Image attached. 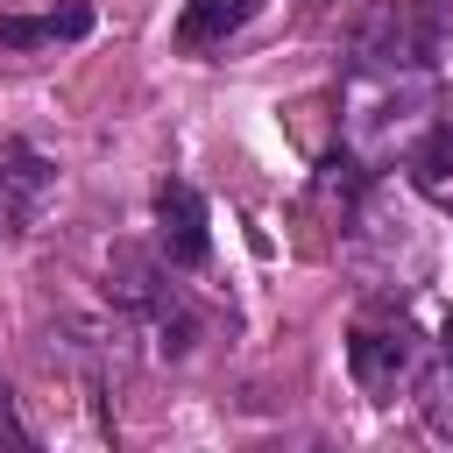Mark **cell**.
<instances>
[{
  "label": "cell",
  "mask_w": 453,
  "mask_h": 453,
  "mask_svg": "<svg viewBox=\"0 0 453 453\" xmlns=\"http://www.w3.org/2000/svg\"><path fill=\"white\" fill-rule=\"evenodd\" d=\"M446 57H453V0H389L354 35V64L382 85H411Z\"/></svg>",
  "instance_id": "obj_1"
},
{
  "label": "cell",
  "mask_w": 453,
  "mask_h": 453,
  "mask_svg": "<svg viewBox=\"0 0 453 453\" xmlns=\"http://www.w3.org/2000/svg\"><path fill=\"white\" fill-rule=\"evenodd\" d=\"M106 297H113L127 319H142L163 354H184V347L198 340V311L184 304L177 283H163V255L113 248V262H106Z\"/></svg>",
  "instance_id": "obj_2"
},
{
  "label": "cell",
  "mask_w": 453,
  "mask_h": 453,
  "mask_svg": "<svg viewBox=\"0 0 453 453\" xmlns=\"http://www.w3.org/2000/svg\"><path fill=\"white\" fill-rule=\"evenodd\" d=\"M156 255L170 269H205L212 262V212H205L198 184H184V177L156 184Z\"/></svg>",
  "instance_id": "obj_3"
},
{
  "label": "cell",
  "mask_w": 453,
  "mask_h": 453,
  "mask_svg": "<svg viewBox=\"0 0 453 453\" xmlns=\"http://www.w3.org/2000/svg\"><path fill=\"white\" fill-rule=\"evenodd\" d=\"M50 191H57L50 156L28 149L21 134H7V142H0V226H7V234H28Z\"/></svg>",
  "instance_id": "obj_4"
},
{
  "label": "cell",
  "mask_w": 453,
  "mask_h": 453,
  "mask_svg": "<svg viewBox=\"0 0 453 453\" xmlns=\"http://www.w3.org/2000/svg\"><path fill=\"white\" fill-rule=\"evenodd\" d=\"M347 368H354V382H361V396H375V403H389L396 396V382L411 375V333L396 326V333H375V326H354V340H347Z\"/></svg>",
  "instance_id": "obj_5"
},
{
  "label": "cell",
  "mask_w": 453,
  "mask_h": 453,
  "mask_svg": "<svg viewBox=\"0 0 453 453\" xmlns=\"http://www.w3.org/2000/svg\"><path fill=\"white\" fill-rule=\"evenodd\" d=\"M78 35H92L85 0H64L42 14H0V50H50V42H78Z\"/></svg>",
  "instance_id": "obj_6"
},
{
  "label": "cell",
  "mask_w": 453,
  "mask_h": 453,
  "mask_svg": "<svg viewBox=\"0 0 453 453\" xmlns=\"http://www.w3.org/2000/svg\"><path fill=\"white\" fill-rule=\"evenodd\" d=\"M262 14V0H184L177 14V50H219L234 28H248Z\"/></svg>",
  "instance_id": "obj_7"
},
{
  "label": "cell",
  "mask_w": 453,
  "mask_h": 453,
  "mask_svg": "<svg viewBox=\"0 0 453 453\" xmlns=\"http://www.w3.org/2000/svg\"><path fill=\"white\" fill-rule=\"evenodd\" d=\"M411 184L439 205H453V120H439L418 149H411Z\"/></svg>",
  "instance_id": "obj_8"
},
{
  "label": "cell",
  "mask_w": 453,
  "mask_h": 453,
  "mask_svg": "<svg viewBox=\"0 0 453 453\" xmlns=\"http://www.w3.org/2000/svg\"><path fill=\"white\" fill-rule=\"evenodd\" d=\"M418 411H425V425H432L439 439H453V354L418 382Z\"/></svg>",
  "instance_id": "obj_9"
},
{
  "label": "cell",
  "mask_w": 453,
  "mask_h": 453,
  "mask_svg": "<svg viewBox=\"0 0 453 453\" xmlns=\"http://www.w3.org/2000/svg\"><path fill=\"white\" fill-rule=\"evenodd\" d=\"M0 439H14V446H35V439H28V425L14 418V396H7V389H0Z\"/></svg>",
  "instance_id": "obj_10"
},
{
  "label": "cell",
  "mask_w": 453,
  "mask_h": 453,
  "mask_svg": "<svg viewBox=\"0 0 453 453\" xmlns=\"http://www.w3.org/2000/svg\"><path fill=\"white\" fill-rule=\"evenodd\" d=\"M439 347H446V354H453V319H446V326H439Z\"/></svg>",
  "instance_id": "obj_11"
}]
</instances>
